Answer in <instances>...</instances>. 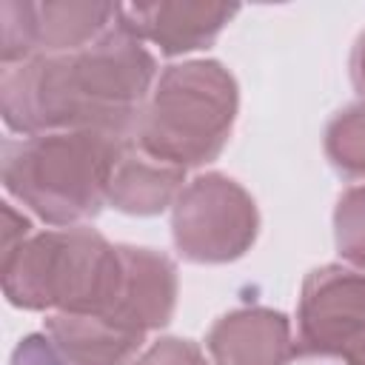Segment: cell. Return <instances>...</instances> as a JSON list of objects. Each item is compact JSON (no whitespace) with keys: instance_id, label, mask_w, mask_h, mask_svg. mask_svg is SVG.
<instances>
[{"instance_id":"cell-1","label":"cell","mask_w":365,"mask_h":365,"mask_svg":"<svg viewBox=\"0 0 365 365\" xmlns=\"http://www.w3.org/2000/svg\"><path fill=\"white\" fill-rule=\"evenodd\" d=\"M123 11V6H120ZM157 60L123 14L91 46L6 66L0 114L14 134L100 131L134 140L143 106L157 83Z\"/></svg>"},{"instance_id":"cell-2","label":"cell","mask_w":365,"mask_h":365,"mask_svg":"<svg viewBox=\"0 0 365 365\" xmlns=\"http://www.w3.org/2000/svg\"><path fill=\"white\" fill-rule=\"evenodd\" d=\"M131 140L100 131H48L3 143V185L43 222L74 228L108 202V182Z\"/></svg>"},{"instance_id":"cell-3","label":"cell","mask_w":365,"mask_h":365,"mask_svg":"<svg viewBox=\"0 0 365 365\" xmlns=\"http://www.w3.org/2000/svg\"><path fill=\"white\" fill-rule=\"evenodd\" d=\"M0 274L14 308L111 314L123 288V251L86 225L48 228L3 257Z\"/></svg>"},{"instance_id":"cell-4","label":"cell","mask_w":365,"mask_h":365,"mask_svg":"<svg viewBox=\"0 0 365 365\" xmlns=\"http://www.w3.org/2000/svg\"><path fill=\"white\" fill-rule=\"evenodd\" d=\"M237 108V80L220 60L174 63L143 106L134 145L180 168L205 165L225 148Z\"/></svg>"},{"instance_id":"cell-5","label":"cell","mask_w":365,"mask_h":365,"mask_svg":"<svg viewBox=\"0 0 365 365\" xmlns=\"http://www.w3.org/2000/svg\"><path fill=\"white\" fill-rule=\"evenodd\" d=\"M254 197L231 177L208 171L185 182L171 205V237L188 262H234L257 240Z\"/></svg>"},{"instance_id":"cell-6","label":"cell","mask_w":365,"mask_h":365,"mask_svg":"<svg viewBox=\"0 0 365 365\" xmlns=\"http://www.w3.org/2000/svg\"><path fill=\"white\" fill-rule=\"evenodd\" d=\"M297 354L345 365L365 356V271L331 262L305 277L297 305Z\"/></svg>"},{"instance_id":"cell-7","label":"cell","mask_w":365,"mask_h":365,"mask_svg":"<svg viewBox=\"0 0 365 365\" xmlns=\"http://www.w3.org/2000/svg\"><path fill=\"white\" fill-rule=\"evenodd\" d=\"M120 20L117 3L97 0H3L0 3V60L17 66L34 57L80 51L97 43Z\"/></svg>"},{"instance_id":"cell-8","label":"cell","mask_w":365,"mask_h":365,"mask_svg":"<svg viewBox=\"0 0 365 365\" xmlns=\"http://www.w3.org/2000/svg\"><path fill=\"white\" fill-rule=\"evenodd\" d=\"M240 11L234 3H188V0H157L123 6L125 29L143 43L157 46L163 54H188L205 48Z\"/></svg>"},{"instance_id":"cell-9","label":"cell","mask_w":365,"mask_h":365,"mask_svg":"<svg viewBox=\"0 0 365 365\" xmlns=\"http://www.w3.org/2000/svg\"><path fill=\"white\" fill-rule=\"evenodd\" d=\"M123 251V288L111 314H100L120 328L145 336L168 325L177 308V268L154 248L120 245Z\"/></svg>"},{"instance_id":"cell-10","label":"cell","mask_w":365,"mask_h":365,"mask_svg":"<svg viewBox=\"0 0 365 365\" xmlns=\"http://www.w3.org/2000/svg\"><path fill=\"white\" fill-rule=\"evenodd\" d=\"M205 348L214 365H288L297 356L291 322L274 308H237L220 317Z\"/></svg>"},{"instance_id":"cell-11","label":"cell","mask_w":365,"mask_h":365,"mask_svg":"<svg viewBox=\"0 0 365 365\" xmlns=\"http://www.w3.org/2000/svg\"><path fill=\"white\" fill-rule=\"evenodd\" d=\"M182 182L185 168L145 154L131 140L114 165L108 182V205H114L123 214L154 217L177 202L180 191L185 188Z\"/></svg>"},{"instance_id":"cell-12","label":"cell","mask_w":365,"mask_h":365,"mask_svg":"<svg viewBox=\"0 0 365 365\" xmlns=\"http://www.w3.org/2000/svg\"><path fill=\"white\" fill-rule=\"evenodd\" d=\"M43 334L71 365H125L145 342L100 314H48Z\"/></svg>"},{"instance_id":"cell-13","label":"cell","mask_w":365,"mask_h":365,"mask_svg":"<svg viewBox=\"0 0 365 365\" xmlns=\"http://www.w3.org/2000/svg\"><path fill=\"white\" fill-rule=\"evenodd\" d=\"M328 163L348 180H365V103L345 106L325 128Z\"/></svg>"},{"instance_id":"cell-14","label":"cell","mask_w":365,"mask_h":365,"mask_svg":"<svg viewBox=\"0 0 365 365\" xmlns=\"http://www.w3.org/2000/svg\"><path fill=\"white\" fill-rule=\"evenodd\" d=\"M334 242L351 268L365 271V182L339 194L334 208Z\"/></svg>"},{"instance_id":"cell-15","label":"cell","mask_w":365,"mask_h":365,"mask_svg":"<svg viewBox=\"0 0 365 365\" xmlns=\"http://www.w3.org/2000/svg\"><path fill=\"white\" fill-rule=\"evenodd\" d=\"M131 365H208L197 342L180 336H163L148 351H143Z\"/></svg>"},{"instance_id":"cell-16","label":"cell","mask_w":365,"mask_h":365,"mask_svg":"<svg viewBox=\"0 0 365 365\" xmlns=\"http://www.w3.org/2000/svg\"><path fill=\"white\" fill-rule=\"evenodd\" d=\"M11 365H71V362L40 331V334H29L17 342V348L11 351Z\"/></svg>"},{"instance_id":"cell-17","label":"cell","mask_w":365,"mask_h":365,"mask_svg":"<svg viewBox=\"0 0 365 365\" xmlns=\"http://www.w3.org/2000/svg\"><path fill=\"white\" fill-rule=\"evenodd\" d=\"M3 217H6V228H3V257H9L11 251H17L31 234H29V220L23 214H17L11 208V202H3Z\"/></svg>"},{"instance_id":"cell-18","label":"cell","mask_w":365,"mask_h":365,"mask_svg":"<svg viewBox=\"0 0 365 365\" xmlns=\"http://www.w3.org/2000/svg\"><path fill=\"white\" fill-rule=\"evenodd\" d=\"M351 80H354L356 91L365 94V31L356 37V46L351 54Z\"/></svg>"},{"instance_id":"cell-19","label":"cell","mask_w":365,"mask_h":365,"mask_svg":"<svg viewBox=\"0 0 365 365\" xmlns=\"http://www.w3.org/2000/svg\"><path fill=\"white\" fill-rule=\"evenodd\" d=\"M354 365H365V356H362V359H356V362H354Z\"/></svg>"}]
</instances>
